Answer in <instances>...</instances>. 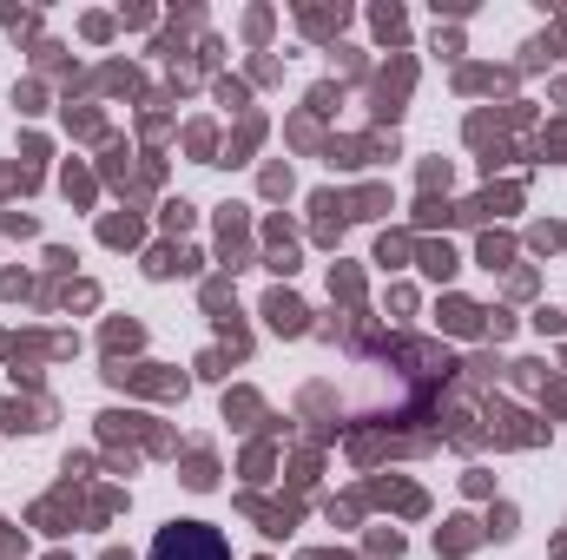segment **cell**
<instances>
[{
  "instance_id": "obj_1",
  "label": "cell",
  "mask_w": 567,
  "mask_h": 560,
  "mask_svg": "<svg viewBox=\"0 0 567 560\" xmlns=\"http://www.w3.org/2000/svg\"><path fill=\"white\" fill-rule=\"evenodd\" d=\"M145 560H231V541L212 521H165Z\"/></svg>"
}]
</instances>
